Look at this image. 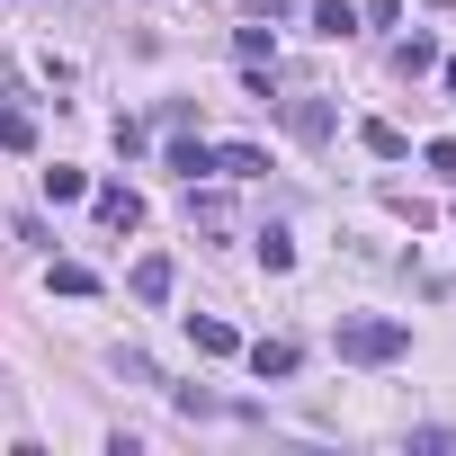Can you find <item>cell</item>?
Instances as JSON below:
<instances>
[{"mask_svg":"<svg viewBox=\"0 0 456 456\" xmlns=\"http://www.w3.org/2000/svg\"><path fill=\"white\" fill-rule=\"evenodd\" d=\"M411 349V322H394V314H358V322H340V358L349 367H394Z\"/></svg>","mask_w":456,"mask_h":456,"instance_id":"obj_1","label":"cell"},{"mask_svg":"<svg viewBox=\"0 0 456 456\" xmlns=\"http://www.w3.org/2000/svg\"><path fill=\"white\" fill-rule=\"evenodd\" d=\"M126 287H134V305H170V287H179V269H170V251H143V260L126 269Z\"/></svg>","mask_w":456,"mask_h":456,"instance_id":"obj_2","label":"cell"},{"mask_svg":"<svg viewBox=\"0 0 456 456\" xmlns=\"http://www.w3.org/2000/svg\"><path fill=\"white\" fill-rule=\"evenodd\" d=\"M188 340H197V358H233L242 349V331L224 322V314H188Z\"/></svg>","mask_w":456,"mask_h":456,"instance_id":"obj_3","label":"cell"},{"mask_svg":"<svg viewBox=\"0 0 456 456\" xmlns=\"http://www.w3.org/2000/svg\"><path fill=\"white\" fill-rule=\"evenodd\" d=\"M287 126H296L305 143H331V126H340V108H331V99H287Z\"/></svg>","mask_w":456,"mask_h":456,"instance_id":"obj_4","label":"cell"},{"mask_svg":"<svg viewBox=\"0 0 456 456\" xmlns=\"http://www.w3.org/2000/svg\"><path fill=\"white\" fill-rule=\"evenodd\" d=\"M394 72H403V81H420V72H438V37H429V28H411V37L394 45Z\"/></svg>","mask_w":456,"mask_h":456,"instance_id":"obj_5","label":"cell"},{"mask_svg":"<svg viewBox=\"0 0 456 456\" xmlns=\"http://www.w3.org/2000/svg\"><path fill=\"white\" fill-rule=\"evenodd\" d=\"M296 367H305L296 340H251V376H260V385H269V376H296Z\"/></svg>","mask_w":456,"mask_h":456,"instance_id":"obj_6","label":"cell"},{"mask_svg":"<svg viewBox=\"0 0 456 456\" xmlns=\"http://www.w3.org/2000/svg\"><path fill=\"white\" fill-rule=\"evenodd\" d=\"M99 224H108V233H134V224H143V197H134V188H99Z\"/></svg>","mask_w":456,"mask_h":456,"instance_id":"obj_7","label":"cell"},{"mask_svg":"<svg viewBox=\"0 0 456 456\" xmlns=\"http://www.w3.org/2000/svg\"><path fill=\"white\" fill-rule=\"evenodd\" d=\"M215 170H224V179H260L269 152H260V143H215Z\"/></svg>","mask_w":456,"mask_h":456,"instance_id":"obj_8","label":"cell"},{"mask_svg":"<svg viewBox=\"0 0 456 456\" xmlns=\"http://www.w3.org/2000/svg\"><path fill=\"white\" fill-rule=\"evenodd\" d=\"M358 143H367L376 161H403V152H411V134H403V126H385V117H367V126H358Z\"/></svg>","mask_w":456,"mask_h":456,"instance_id":"obj_9","label":"cell"},{"mask_svg":"<svg viewBox=\"0 0 456 456\" xmlns=\"http://www.w3.org/2000/svg\"><path fill=\"white\" fill-rule=\"evenodd\" d=\"M170 170H179V179L197 188V179L215 170V143H197V134H179V143H170Z\"/></svg>","mask_w":456,"mask_h":456,"instance_id":"obj_10","label":"cell"},{"mask_svg":"<svg viewBox=\"0 0 456 456\" xmlns=\"http://www.w3.org/2000/svg\"><path fill=\"white\" fill-rule=\"evenodd\" d=\"M260 269H269V278L296 269V233H287V224H269V233H260Z\"/></svg>","mask_w":456,"mask_h":456,"instance_id":"obj_11","label":"cell"},{"mask_svg":"<svg viewBox=\"0 0 456 456\" xmlns=\"http://www.w3.org/2000/svg\"><path fill=\"white\" fill-rule=\"evenodd\" d=\"M0 152H37V117L28 108H0Z\"/></svg>","mask_w":456,"mask_h":456,"instance_id":"obj_12","label":"cell"},{"mask_svg":"<svg viewBox=\"0 0 456 456\" xmlns=\"http://www.w3.org/2000/svg\"><path fill=\"white\" fill-rule=\"evenodd\" d=\"M314 37H331V45L358 37V10H349V0H322V10H314Z\"/></svg>","mask_w":456,"mask_h":456,"instance_id":"obj_13","label":"cell"},{"mask_svg":"<svg viewBox=\"0 0 456 456\" xmlns=\"http://www.w3.org/2000/svg\"><path fill=\"white\" fill-rule=\"evenodd\" d=\"M45 197H54V206H72V197H90V170H72V161H54V170H45Z\"/></svg>","mask_w":456,"mask_h":456,"instance_id":"obj_14","label":"cell"},{"mask_svg":"<svg viewBox=\"0 0 456 456\" xmlns=\"http://www.w3.org/2000/svg\"><path fill=\"white\" fill-rule=\"evenodd\" d=\"M54 296H99V269H81V260H54Z\"/></svg>","mask_w":456,"mask_h":456,"instance_id":"obj_15","label":"cell"},{"mask_svg":"<svg viewBox=\"0 0 456 456\" xmlns=\"http://www.w3.org/2000/svg\"><path fill=\"white\" fill-rule=\"evenodd\" d=\"M233 45H242V63H269V19H251V28L233 37Z\"/></svg>","mask_w":456,"mask_h":456,"instance_id":"obj_16","label":"cell"},{"mask_svg":"<svg viewBox=\"0 0 456 456\" xmlns=\"http://www.w3.org/2000/svg\"><path fill=\"white\" fill-rule=\"evenodd\" d=\"M411 456H456V429H411Z\"/></svg>","mask_w":456,"mask_h":456,"instance_id":"obj_17","label":"cell"},{"mask_svg":"<svg viewBox=\"0 0 456 456\" xmlns=\"http://www.w3.org/2000/svg\"><path fill=\"white\" fill-rule=\"evenodd\" d=\"M420 161H429L438 179H456V143H447V134H438V143H420Z\"/></svg>","mask_w":456,"mask_h":456,"instance_id":"obj_18","label":"cell"},{"mask_svg":"<svg viewBox=\"0 0 456 456\" xmlns=\"http://www.w3.org/2000/svg\"><path fill=\"white\" fill-rule=\"evenodd\" d=\"M251 19H296V0H251Z\"/></svg>","mask_w":456,"mask_h":456,"instance_id":"obj_19","label":"cell"},{"mask_svg":"<svg viewBox=\"0 0 456 456\" xmlns=\"http://www.w3.org/2000/svg\"><path fill=\"white\" fill-rule=\"evenodd\" d=\"M438 81H447V99H456V54H447V63H438Z\"/></svg>","mask_w":456,"mask_h":456,"instance_id":"obj_20","label":"cell"}]
</instances>
